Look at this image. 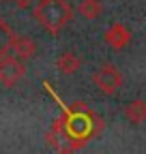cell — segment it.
<instances>
[{"mask_svg": "<svg viewBox=\"0 0 146 154\" xmlns=\"http://www.w3.org/2000/svg\"><path fill=\"white\" fill-rule=\"evenodd\" d=\"M103 128V118L97 116L86 103H71L67 107L60 105V116L45 133V141L56 152H78Z\"/></svg>", "mask_w": 146, "mask_h": 154, "instance_id": "1", "label": "cell"}, {"mask_svg": "<svg viewBox=\"0 0 146 154\" xmlns=\"http://www.w3.org/2000/svg\"><path fill=\"white\" fill-rule=\"evenodd\" d=\"M32 15L45 32L56 36L73 19V7L69 0H36Z\"/></svg>", "mask_w": 146, "mask_h": 154, "instance_id": "2", "label": "cell"}, {"mask_svg": "<svg viewBox=\"0 0 146 154\" xmlns=\"http://www.w3.org/2000/svg\"><path fill=\"white\" fill-rule=\"evenodd\" d=\"M122 73H120V69L116 66V64H112V62H105V64H101L95 73H93V84H95V88L101 92V94H105V96H114L120 88H122Z\"/></svg>", "mask_w": 146, "mask_h": 154, "instance_id": "3", "label": "cell"}, {"mask_svg": "<svg viewBox=\"0 0 146 154\" xmlns=\"http://www.w3.org/2000/svg\"><path fill=\"white\" fill-rule=\"evenodd\" d=\"M28 73V66H26V60L17 56H0V84L5 88H13L17 86Z\"/></svg>", "mask_w": 146, "mask_h": 154, "instance_id": "4", "label": "cell"}, {"mask_svg": "<svg viewBox=\"0 0 146 154\" xmlns=\"http://www.w3.org/2000/svg\"><path fill=\"white\" fill-rule=\"evenodd\" d=\"M103 41L112 49L120 51V49H125L127 45L131 43V30L127 28L125 24H120V22H114L112 26L103 32Z\"/></svg>", "mask_w": 146, "mask_h": 154, "instance_id": "5", "label": "cell"}, {"mask_svg": "<svg viewBox=\"0 0 146 154\" xmlns=\"http://www.w3.org/2000/svg\"><path fill=\"white\" fill-rule=\"evenodd\" d=\"M11 51H15V56L22 58V60H32V58H36L39 47H36L34 38H30V36H26V34H15Z\"/></svg>", "mask_w": 146, "mask_h": 154, "instance_id": "6", "label": "cell"}, {"mask_svg": "<svg viewBox=\"0 0 146 154\" xmlns=\"http://www.w3.org/2000/svg\"><path fill=\"white\" fill-rule=\"evenodd\" d=\"M122 116L131 124H142L146 122V101L142 99H135V101H129L122 109Z\"/></svg>", "mask_w": 146, "mask_h": 154, "instance_id": "7", "label": "cell"}, {"mask_svg": "<svg viewBox=\"0 0 146 154\" xmlns=\"http://www.w3.org/2000/svg\"><path fill=\"white\" fill-rule=\"evenodd\" d=\"M82 66V60L75 56V51H62L58 58H56V69L62 73V75H75Z\"/></svg>", "mask_w": 146, "mask_h": 154, "instance_id": "8", "label": "cell"}, {"mask_svg": "<svg viewBox=\"0 0 146 154\" xmlns=\"http://www.w3.org/2000/svg\"><path fill=\"white\" fill-rule=\"evenodd\" d=\"M78 13H80L84 19L93 22V19H99V17H101V13H103V5H101V0H80Z\"/></svg>", "mask_w": 146, "mask_h": 154, "instance_id": "9", "label": "cell"}, {"mask_svg": "<svg viewBox=\"0 0 146 154\" xmlns=\"http://www.w3.org/2000/svg\"><path fill=\"white\" fill-rule=\"evenodd\" d=\"M13 38H15V32L13 28L0 17V56H7L13 47Z\"/></svg>", "mask_w": 146, "mask_h": 154, "instance_id": "10", "label": "cell"}, {"mask_svg": "<svg viewBox=\"0 0 146 154\" xmlns=\"http://www.w3.org/2000/svg\"><path fill=\"white\" fill-rule=\"evenodd\" d=\"M11 2H13L17 9H30V5H34L36 0H11Z\"/></svg>", "mask_w": 146, "mask_h": 154, "instance_id": "11", "label": "cell"}, {"mask_svg": "<svg viewBox=\"0 0 146 154\" xmlns=\"http://www.w3.org/2000/svg\"><path fill=\"white\" fill-rule=\"evenodd\" d=\"M2 2H11V0H2Z\"/></svg>", "mask_w": 146, "mask_h": 154, "instance_id": "12", "label": "cell"}]
</instances>
